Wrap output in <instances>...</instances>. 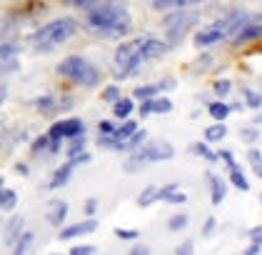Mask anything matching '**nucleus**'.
Listing matches in <instances>:
<instances>
[{
	"mask_svg": "<svg viewBox=\"0 0 262 255\" xmlns=\"http://www.w3.org/2000/svg\"><path fill=\"white\" fill-rule=\"evenodd\" d=\"M85 25L98 38L122 40L133 30V18L122 5H95V8L88 10Z\"/></svg>",
	"mask_w": 262,
	"mask_h": 255,
	"instance_id": "obj_1",
	"label": "nucleus"
},
{
	"mask_svg": "<svg viewBox=\"0 0 262 255\" xmlns=\"http://www.w3.org/2000/svg\"><path fill=\"white\" fill-rule=\"evenodd\" d=\"M262 15H252V13H230V15H222L220 20L210 23L207 28H202L195 33V45L198 48H210L215 43H222V40H230L240 28H245L247 23L252 20H260Z\"/></svg>",
	"mask_w": 262,
	"mask_h": 255,
	"instance_id": "obj_2",
	"label": "nucleus"
},
{
	"mask_svg": "<svg viewBox=\"0 0 262 255\" xmlns=\"http://www.w3.org/2000/svg\"><path fill=\"white\" fill-rule=\"evenodd\" d=\"M75 33H78V23H75V20L58 18V20L45 23L42 28H38V30L33 33L30 43H33V48H35L38 53H53L55 48L65 45Z\"/></svg>",
	"mask_w": 262,
	"mask_h": 255,
	"instance_id": "obj_3",
	"label": "nucleus"
},
{
	"mask_svg": "<svg viewBox=\"0 0 262 255\" xmlns=\"http://www.w3.org/2000/svg\"><path fill=\"white\" fill-rule=\"evenodd\" d=\"M58 75L68 78L75 85H82V88H95L100 83V68L95 63H90L82 55H68L65 60H60L58 65Z\"/></svg>",
	"mask_w": 262,
	"mask_h": 255,
	"instance_id": "obj_4",
	"label": "nucleus"
},
{
	"mask_svg": "<svg viewBox=\"0 0 262 255\" xmlns=\"http://www.w3.org/2000/svg\"><path fill=\"white\" fill-rule=\"evenodd\" d=\"M175 158V148L172 143L167 140H152V143H142L138 150H133V155L127 158L125 163V170H140L142 165H150V163H160V160H172Z\"/></svg>",
	"mask_w": 262,
	"mask_h": 255,
	"instance_id": "obj_5",
	"label": "nucleus"
},
{
	"mask_svg": "<svg viewBox=\"0 0 262 255\" xmlns=\"http://www.w3.org/2000/svg\"><path fill=\"white\" fill-rule=\"evenodd\" d=\"M115 65L120 70V78H133L138 73V68L142 65L140 58V38L135 40H125L118 45L115 50Z\"/></svg>",
	"mask_w": 262,
	"mask_h": 255,
	"instance_id": "obj_6",
	"label": "nucleus"
},
{
	"mask_svg": "<svg viewBox=\"0 0 262 255\" xmlns=\"http://www.w3.org/2000/svg\"><path fill=\"white\" fill-rule=\"evenodd\" d=\"M195 23H198V13L172 10L170 15H165V18H162V25H165V30H167V40H170V45L182 43L185 33H187L190 28H195Z\"/></svg>",
	"mask_w": 262,
	"mask_h": 255,
	"instance_id": "obj_7",
	"label": "nucleus"
},
{
	"mask_svg": "<svg viewBox=\"0 0 262 255\" xmlns=\"http://www.w3.org/2000/svg\"><path fill=\"white\" fill-rule=\"evenodd\" d=\"M82 133H85V123L80 118H65L50 125L48 138L50 140H70V138H78Z\"/></svg>",
	"mask_w": 262,
	"mask_h": 255,
	"instance_id": "obj_8",
	"label": "nucleus"
},
{
	"mask_svg": "<svg viewBox=\"0 0 262 255\" xmlns=\"http://www.w3.org/2000/svg\"><path fill=\"white\" fill-rule=\"evenodd\" d=\"M20 68V45L18 43H0V78L10 75Z\"/></svg>",
	"mask_w": 262,
	"mask_h": 255,
	"instance_id": "obj_9",
	"label": "nucleus"
},
{
	"mask_svg": "<svg viewBox=\"0 0 262 255\" xmlns=\"http://www.w3.org/2000/svg\"><path fill=\"white\" fill-rule=\"evenodd\" d=\"M170 50V43H165L160 38H140V58L142 63L145 60H155V58H162L165 53Z\"/></svg>",
	"mask_w": 262,
	"mask_h": 255,
	"instance_id": "obj_10",
	"label": "nucleus"
},
{
	"mask_svg": "<svg viewBox=\"0 0 262 255\" xmlns=\"http://www.w3.org/2000/svg\"><path fill=\"white\" fill-rule=\"evenodd\" d=\"M98 230V220L95 218H88V220H80V223H73V225H65L60 228V240H73V238H80V236H90Z\"/></svg>",
	"mask_w": 262,
	"mask_h": 255,
	"instance_id": "obj_11",
	"label": "nucleus"
},
{
	"mask_svg": "<svg viewBox=\"0 0 262 255\" xmlns=\"http://www.w3.org/2000/svg\"><path fill=\"white\" fill-rule=\"evenodd\" d=\"M232 45H247V43H255V40H262V18L247 23L245 28H240L235 35H232Z\"/></svg>",
	"mask_w": 262,
	"mask_h": 255,
	"instance_id": "obj_12",
	"label": "nucleus"
},
{
	"mask_svg": "<svg viewBox=\"0 0 262 255\" xmlns=\"http://www.w3.org/2000/svg\"><path fill=\"white\" fill-rule=\"evenodd\" d=\"M35 105H38V110H40V113L50 115V113H58V110L70 108V105H73V98L58 100V95H40V98L35 100Z\"/></svg>",
	"mask_w": 262,
	"mask_h": 255,
	"instance_id": "obj_13",
	"label": "nucleus"
},
{
	"mask_svg": "<svg viewBox=\"0 0 262 255\" xmlns=\"http://www.w3.org/2000/svg\"><path fill=\"white\" fill-rule=\"evenodd\" d=\"M78 165L73 163V160H68L65 165H60L55 173H53V178H50V183H48V188L50 190H58V188H62V185H68L70 183V178H73V170H75Z\"/></svg>",
	"mask_w": 262,
	"mask_h": 255,
	"instance_id": "obj_14",
	"label": "nucleus"
},
{
	"mask_svg": "<svg viewBox=\"0 0 262 255\" xmlns=\"http://www.w3.org/2000/svg\"><path fill=\"white\" fill-rule=\"evenodd\" d=\"M65 218H68V203L65 200H53L50 208H48V223L55 225V228H60L62 223H65Z\"/></svg>",
	"mask_w": 262,
	"mask_h": 255,
	"instance_id": "obj_15",
	"label": "nucleus"
},
{
	"mask_svg": "<svg viewBox=\"0 0 262 255\" xmlns=\"http://www.w3.org/2000/svg\"><path fill=\"white\" fill-rule=\"evenodd\" d=\"M145 140H147V130H135L133 135L127 138V140L118 143V148H115V150H122V153H133V150H138V148H140Z\"/></svg>",
	"mask_w": 262,
	"mask_h": 255,
	"instance_id": "obj_16",
	"label": "nucleus"
},
{
	"mask_svg": "<svg viewBox=\"0 0 262 255\" xmlns=\"http://www.w3.org/2000/svg\"><path fill=\"white\" fill-rule=\"evenodd\" d=\"M23 225H25L23 215H13V218H10V223L5 225V243H8V245H13V243L20 238Z\"/></svg>",
	"mask_w": 262,
	"mask_h": 255,
	"instance_id": "obj_17",
	"label": "nucleus"
},
{
	"mask_svg": "<svg viewBox=\"0 0 262 255\" xmlns=\"http://www.w3.org/2000/svg\"><path fill=\"white\" fill-rule=\"evenodd\" d=\"M202 0H152L155 10H185L187 5H198Z\"/></svg>",
	"mask_w": 262,
	"mask_h": 255,
	"instance_id": "obj_18",
	"label": "nucleus"
},
{
	"mask_svg": "<svg viewBox=\"0 0 262 255\" xmlns=\"http://www.w3.org/2000/svg\"><path fill=\"white\" fill-rule=\"evenodd\" d=\"M35 243V233H30V230H23L20 238L13 243V255H28L30 250V245Z\"/></svg>",
	"mask_w": 262,
	"mask_h": 255,
	"instance_id": "obj_19",
	"label": "nucleus"
},
{
	"mask_svg": "<svg viewBox=\"0 0 262 255\" xmlns=\"http://www.w3.org/2000/svg\"><path fill=\"white\" fill-rule=\"evenodd\" d=\"M207 175H210V188H212V205H220L227 195V188L217 175H212V173H207Z\"/></svg>",
	"mask_w": 262,
	"mask_h": 255,
	"instance_id": "obj_20",
	"label": "nucleus"
},
{
	"mask_svg": "<svg viewBox=\"0 0 262 255\" xmlns=\"http://www.w3.org/2000/svg\"><path fill=\"white\" fill-rule=\"evenodd\" d=\"M210 118L212 120H217V123H225L227 120V115L232 113V108L227 105V103H222V100H217V103H210Z\"/></svg>",
	"mask_w": 262,
	"mask_h": 255,
	"instance_id": "obj_21",
	"label": "nucleus"
},
{
	"mask_svg": "<svg viewBox=\"0 0 262 255\" xmlns=\"http://www.w3.org/2000/svg\"><path fill=\"white\" fill-rule=\"evenodd\" d=\"M15 205H18V193L13 188L0 185V210H13Z\"/></svg>",
	"mask_w": 262,
	"mask_h": 255,
	"instance_id": "obj_22",
	"label": "nucleus"
},
{
	"mask_svg": "<svg viewBox=\"0 0 262 255\" xmlns=\"http://www.w3.org/2000/svg\"><path fill=\"white\" fill-rule=\"evenodd\" d=\"M133 110H135V103L130 98H120L115 100V118L118 120H127L133 115Z\"/></svg>",
	"mask_w": 262,
	"mask_h": 255,
	"instance_id": "obj_23",
	"label": "nucleus"
},
{
	"mask_svg": "<svg viewBox=\"0 0 262 255\" xmlns=\"http://www.w3.org/2000/svg\"><path fill=\"white\" fill-rule=\"evenodd\" d=\"M225 135H227V125L225 123H215V125H210L205 130V143H217Z\"/></svg>",
	"mask_w": 262,
	"mask_h": 255,
	"instance_id": "obj_24",
	"label": "nucleus"
},
{
	"mask_svg": "<svg viewBox=\"0 0 262 255\" xmlns=\"http://www.w3.org/2000/svg\"><path fill=\"white\" fill-rule=\"evenodd\" d=\"M155 200H158V185H147L140 193V198H138V205L140 208H150Z\"/></svg>",
	"mask_w": 262,
	"mask_h": 255,
	"instance_id": "obj_25",
	"label": "nucleus"
},
{
	"mask_svg": "<svg viewBox=\"0 0 262 255\" xmlns=\"http://www.w3.org/2000/svg\"><path fill=\"white\" fill-rule=\"evenodd\" d=\"M230 180H232V183H235V185H237L240 190H250V180L242 175V170L237 168V163H235V165L230 168Z\"/></svg>",
	"mask_w": 262,
	"mask_h": 255,
	"instance_id": "obj_26",
	"label": "nucleus"
},
{
	"mask_svg": "<svg viewBox=\"0 0 262 255\" xmlns=\"http://www.w3.org/2000/svg\"><path fill=\"white\" fill-rule=\"evenodd\" d=\"M133 95L138 100H152L155 95H160V90H158V85H140V88H135Z\"/></svg>",
	"mask_w": 262,
	"mask_h": 255,
	"instance_id": "obj_27",
	"label": "nucleus"
},
{
	"mask_svg": "<svg viewBox=\"0 0 262 255\" xmlns=\"http://www.w3.org/2000/svg\"><path fill=\"white\" fill-rule=\"evenodd\" d=\"M242 93H245V105H247V108H252V110H260V108H262V95L257 93V90H250V88H245Z\"/></svg>",
	"mask_w": 262,
	"mask_h": 255,
	"instance_id": "obj_28",
	"label": "nucleus"
},
{
	"mask_svg": "<svg viewBox=\"0 0 262 255\" xmlns=\"http://www.w3.org/2000/svg\"><path fill=\"white\" fill-rule=\"evenodd\" d=\"M150 108H152V113H170L172 110V100L170 98H152L150 100Z\"/></svg>",
	"mask_w": 262,
	"mask_h": 255,
	"instance_id": "obj_29",
	"label": "nucleus"
},
{
	"mask_svg": "<svg viewBox=\"0 0 262 255\" xmlns=\"http://www.w3.org/2000/svg\"><path fill=\"white\" fill-rule=\"evenodd\" d=\"M187 223H190V218L185 215V213H178V215H172L170 220H167V228H170L172 233H178V230H182V228H187Z\"/></svg>",
	"mask_w": 262,
	"mask_h": 255,
	"instance_id": "obj_30",
	"label": "nucleus"
},
{
	"mask_svg": "<svg viewBox=\"0 0 262 255\" xmlns=\"http://www.w3.org/2000/svg\"><path fill=\"white\" fill-rule=\"evenodd\" d=\"M192 150H195V153H198L200 158H205L207 163H217V153H212V150L207 148V143H198Z\"/></svg>",
	"mask_w": 262,
	"mask_h": 255,
	"instance_id": "obj_31",
	"label": "nucleus"
},
{
	"mask_svg": "<svg viewBox=\"0 0 262 255\" xmlns=\"http://www.w3.org/2000/svg\"><path fill=\"white\" fill-rule=\"evenodd\" d=\"M247 160H250L252 170H255V173L262 178V153H260V150H255V148H252V150L247 153Z\"/></svg>",
	"mask_w": 262,
	"mask_h": 255,
	"instance_id": "obj_32",
	"label": "nucleus"
},
{
	"mask_svg": "<svg viewBox=\"0 0 262 255\" xmlns=\"http://www.w3.org/2000/svg\"><path fill=\"white\" fill-rule=\"evenodd\" d=\"M122 93H120V85H107L105 90H102V100L105 103H115V100H120Z\"/></svg>",
	"mask_w": 262,
	"mask_h": 255,
	"instance_id": "obj_33",
	"label": "nucleus"
},
{
	"mask_svg": "<svg viewBox=\"0 0 262 255\" xmlns=\"http://www.w3.org/2000/svg\"><path fill=\"white\" fill-rule=\"evenodd\" d=\"M82 148H85V135H78V138H70V148H68V155H78L82 153Z\"/></svg>",
	"mask_w": 262,
	"mask_h": 255,
	"instance_id": "obj_34",
	"label": "nucleus"
},
{
	"mask_svg": "<svg viewBox=\"0 0 262 255\" xmlns=\"http://www.w3.org/2000/svg\"><path fill=\"white\" fill-rule=\"evenodd\" d=\"M185 200H187V195L182 193L180 188H175V190H170V193L165 195V203H172V205H182Z\"/></svg>",
	"mask_w": 262,
	"mask_h": 255,
	"instance_id": "obj_35",
	"label": "nucleus"
},
{
	"mask_svg": "<svg viewBox=\"0 0 262 255\" xmlns=\"http://www.w3.org/2000/svg\"><path fill=\"white\" fill-rule=\"evenodd\" d=\"M115 236L120 240H138L140 238V230H133V228H115Z\"/></svg>",
	"mask_w": 262,
	"mask_h": 255,
	"instance_id": "obj_36",
	"label": "nucleus"
},
{
	"mask_svg": "<svg viewBox=\"0 0 262 255\" xmlns=\"http://www.w3.org/2000/svg\"><path fill=\"white\" fill-rule=\"evenodd\" d=\"M240 138L245 143H257V140H260V130H257V128H242Z\"/></svg>",
	"mask_w": 262,
	"mask_h": 255,
	"instance_id": "obj_37",
	"label": "nucleus"
},
{
	"mask_svg": "<svg viewBox=\"0 0 262 255\" xmlns=\"http://www.w3.org/2000/svg\"><path fill=\"white\" fill-rule=\"evenodd\" d=\"M230 88H232L230 80H217V83H215V93H217L220 98H225V95L230 93Z\"/></svg>",
	"mask_w": 262,
	"mask_h": 255,
	"instance_id": "obj_38",
	"label": "nucleus"
},
{
	"mask_svg": "<svg viewBox=\"0 0 262 255\" xmlns=\"http://www.w3.org/2000/svg\"><path fill=\"white\" fill-rule=\"evenodd\" d=\"M68 3L75 5V8H82V10H90V8L100 5V0H68Z\"/></svg>",
	"mask_w": 262,
	"mask_h": 255,
	"instance_id": "obj_39",
	"label": "nucleus"
},
{
	"mask_svg": "<svg viewBox=\"0 0 262 255\" xmlns=\"http://www.w3.org/2000/svg\"><path fill=\"white\" fill-rule=\"evenodd\" d=\"M48 145H50V138L40 135L35 143H33V153H42V150H48Z\"/></svg>",
	"mask_w": 262,
	"mask_h": 255,
	"instance_id": "obj_40",
	"label": "nucleus"
},
{
	"mask_svg": "<svg viewBox=\"0 0 262 255\" xmlns=\"http://www.w3.org/2000/svg\"><path fill=\"white\" fill-rule=\"evenodd\" d=\"M175 255H195V243L192 240H185L180 248L175 250Z\"/></svg>",
	"mask_w": 262,
	"mask_h": 255,
	"instance_id": "obj_41",
	"label": "nucleus"
},
{
	"mask_svg": "<svg viewBox=\"0 0 262 255\" xmlns=\"http://www.w3.org/2000/svg\"><path fill=\"white\" fill-rule=\"evenodd\" d=\"M70 255H95V248L93 245H75Z\"/></svg>",
	"mask_w": 262,
	"mask_h": 255,
	"instance_id": "obj_42",
	"label": "nucleus"
},
{
	"mask_svg": "<svg viewBox=\"0 0 262 255\" xmlns=\"http://www.w3.org/2000/svg\"><path fill=\"white\" fill-rule=\"evenodd\" d=\"M98 130H100L102 135H110V133L115 130V125H113L110 120H100V125H98Z\"/></svg>",
	"mask_w": 262,
	"mask_h": 255,
	"instance_id": "obj_43",
	"label": "nucleus"
},
{
	"mask_svg": "<svg viewBox=\"0 0 262 255\" xmlns=\"http://www.w3.org/2000/svg\"><path fill=\"white\" fill-rule=\"evenodd\" d=\"M155 85H158V90H172V88H175V80L172 78H165V80H160V83H155Z\"/></svg>",
	"mask_w": 262,
	"mask_h": 255,
	"instance_id": "obj_44",
	"label": "nucleus"
},
{
	"mask_svg": "<svg viewBox=\"0 0 262 255\" xmlns=\"http://www.w3.org/2000/svg\"><path fill=\"white\" fill-rule=\"evenodd\" d=\"M95 210H98V200L90 198V200L85 203V215H95Z\"/></svg>",
	"mask_w": 262,
	"mask_h": 255,
	"instance_id": "obj_45",
	"label": "nucleus"
},
{
	"mask_svg": "<svg viewBox=\"0 0 262 255\" xmlns=\"http://www.w3.org/2000/svg\"><path fill=\"white\" fill-rule=\"evenodd\" d=\"M215 218H207V223H205V228H202V236H212V230H215Z\"/></svg>",
	"mask_w": 262,
	"mask_h": 255,
	"instance_id": "obj_46",
	"label": "nucleus"
},
{
	"mask_svg": "<svg viewBox=\"0 0 262 255\" xmlns=\"http://www.w3.org/2000/svg\"><path fill=\"white\" fill-rule=\"evenodd\" d=\"M250 240L262 245V228H252V230H250Z\"/></svg>",
	"mask_w": 262,
	"mask_h": 255,
	"instance_id": "obj_47",
	"label": "nucleus"
},
{
	"mask_svg": "<svg viewBox=\"0 0 262 255\" xmlns=\"http://www.w3.org/2000/svg\"><path fill=\"white\" fill-rule=\"evenodd\" d=\"M147 115H152V108H150V100H142V105H140V118H147Z\"/></svg>",
	"mask_w": 262,
	"mask_h": 255,
	"instance_id": "obj_48",
	"label": "nucleus"
},
{
	"mask_svg": "<svg viewBox=\"0 0 262 255\" xmlns=\"http://www.w3.org/2000/svg\"><path fill=\"white\" fill-rule=\"evenodd\" d=\"M130 255H150V248H147V245H135V248L130 250Z\"/></svg>",
	"mask_w": 262,
	"mask_h": 255,
	"instance_id": "obj_49",
	"label": "nucleus"
},
{
	"mask_svg": "<svg viewBox=\"0 0 262 255\" xmlns=\"http://www.w3.org/2000/svg\"><path fill=\"white\" fill-rule=\"evenodd\" d=\"M260 250H262V245L252 243V245H250V250H247V255H260Z\"/></svg>",
	"mask_w": 262,
	"mask_h": 255,
	"instance_id": "obj_50",
	"label": "nucleus"
},
{
	"mask_svg": "<svg viewBox=\"0 0 262 255\" xmlns=\"http://www.w3.org/2000/svg\"><path fill=\"white\" fill-rule=\"evenodd\" d=\"M125 0H100V5H122Z\"/></svg>",
	"mask_w": 262,
	"mask_h": 255,
	"instance_id": "obj_51",
	"label": "nucleus"
},
{
	"mask_svg": "<svg viewBox=\"0 0 262 255\" xmlns=\"http://www.w3.org/2000/svg\"><path fill=\"white\" fill-rule=\"evenodd\" d=\"M18 173H20V175H28V165H23V163H18Z\"/></svg>",
	"mask_w": 262,
	"mask_h": 255,
	"instance_id": "obj_52",
	"label": "nucleus"
},
{
	"mask_svg": "<svg viewBox=\"0 0 262 255\" xmlns=\"http://www.w3.org/2000/svg\"><path fill=\"white\" fill-rule=\"evenodd\" d=\"M5 100V88H0V103Z\"/></svg>",
	"mask_w": 262,
	"mask_h": 255,
	"instance_id": "obj_53",
	"label": "nucleus"
},
{
	"mask_svg": "<svg viewBox=\"0 0 262 255\" xmlns=\"http://www.w3.org/2000/svg\"><path fill=\"white\" fill-rule=\"evenodd\" d=\"M255 123H257V125H262V113L257 115V118H255Z\"/></svg>",
	"mask_w": 262,
	"mask_h": 255,
	"instance_id": "obj_54",
	"label": "nucleus"
},
{
	"mask_svg": "<svg viewBox=\"0 0 262 255\" xmlns=\"http://www.w3.org/2000/svg\"><path fill=\"white\" fill-rule=\"evenodd\" d=\"M0 185H3V178H0Z\"/></svg>",
	"mask_w": 262,
	"mask_h": 255,
	"instance_id": "obj_55",
	"label": "nucleus"
}]
</instances>
